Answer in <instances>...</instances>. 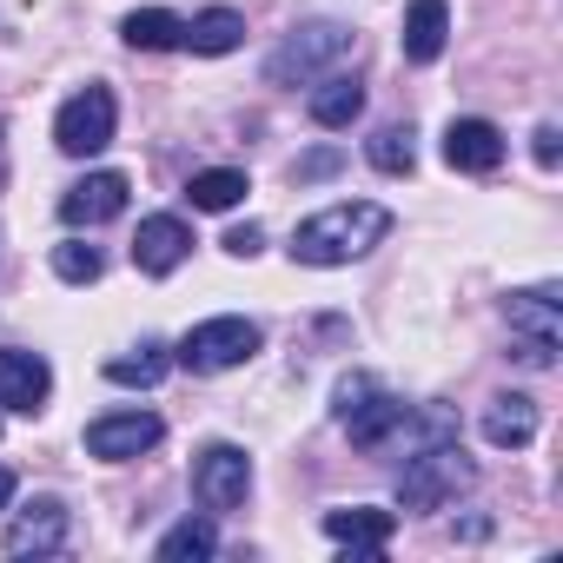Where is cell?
<instances>
[{"mask_svg": "<svg viewBox=\"0 0 563 563\" xmlns=\"http://www.w3.org/2000/svg\"><path fill=\"white\" fill-rule=\"evenodd\" d=\"M385 232H391V212L378 199H339L292 232V258L299 265H352L372 245H385Z\"/></svg>", "mask_w": 563, "mask_h": 563, "instance_id": "cell-1", "label": "cell"}, {"mask_svg": "<svg viewBox=\"0 0 563 563\" xmlns=\"http://www.w3.org/2000/svg\"><path fill=\"white\" fill-rule=\"evenodd\" d=\"M471 484H477V464L457 451V438H451V444H424V451H411V464L398 471V504H405V510H444V504H457Z\"/></svg>", "mask_w": 563, "mask_h": 563, "instance_id": "cell-2", "label": "cell"}, {"mask_svg": "<svg viewBox=\"0 0 563 563\" xmlns=\"http://www.w3.org/2000/svg\"><path fill=\"white\" fill-rule=\"evenodd\" d=\"M352 47H358L352 27H339V21H312V27H299L286 47L265 60V80H272V87H312V80H325L339 60H352Z\"/></svg>", "mask_w": 563, "mask_h": 563, "instance_id": "cell-3", "label": "cell"}, {"mask_svg": "<svg viewBox=\"0 0 563 563\" xmlns=\"http://www.w3.org/2000/svg\"><path fill=\"white\" fill-rule=\"evenodd\" d=\"M258 345H265V332H258L252 319H206V325H192V332L173 345V365H186L192 378H219V372L258 358Z\"/></svg>", "mask_w": 563, "mask_h": 563, "instance_id": "cell-4", "label": "cell"}, {"mask_svg": "<svg viewBox=\"0 0 563 563\" xmlns=\"http://www.w3.org/2000/svg\"><path fill=\"white\" fill-rule=\"evenodd\" d=\"M510 339H517V365L530 372H550L556 365V339H563V299L556 286H537V292H510Z\"/></svg>", "mask_w": 563, "mask_h": 563, "instance_id": "cell-5", "label": "cell"}, {"mask_svg": "<svg viewBox=\"0 0 563 563\" xmlns=\"http://www.w3.org/2000/svg\"><path fill=\"white\" fill-rule=\"evenodd\" d=\"M113 120H120L113 93H107V87H80V93L54 113V146H60L67 159H93V153L113 146Z\"/></svg>", "mask_w": 563, "mask_h": 563, "instance_id": "cell-6", "label": "cell"}, {"mask_svg": "<svg viewBox=\"0 0 563 563\" xmlns=\"http://www.w3.org/2000/svg\"><path fill=\"white\" fill-rule=\"evenodd\" d=\"M192 497L206 510H239L252 497V457L239 444H206L192 464Z\"/></svg>", "mask_w": 563, "mask_h": 563, "instance_id": "cell-7", "label": "cell"}, {"mask_svg": "<svg viewBox=\"0 0 563 563\" xmlns=\"http://www.w3.org/2000/svg\"><path fill=\"white\" fill-rule=\"evenodd\" d=\"M159 438H166V424H159L153 411H107V418L87 424V457L126 464V457H146Z\"/></svg>", "mask_w": 563, "mask_h": 563, "instance_id": "cell-8", "label": "cell"}, {"mask_svg": "<svg viewBox=\"0 0 563 563\" xmlns=\"http://www.w3.org/2000/svg\"><path fill=\"white\" fill-rule=\"evenodd\" d=\"M126 192H133L126 173H87V179H74L60 192V219L67 225H107V219L126 212Z\"/></svg>", "mask_w": 563, "mask_h": 563, "instance_id": "cell-9", "label": "cell"}, {"mask_svg": "<svg viewBox=\"0 0 563 563\" xmlns=\"http://www.w3.org/2000/svg\"><path fill=\"white\" fill-rule=\"evenodd\" d=\"M186 252H192V225H186L179 212H153V219H140V232H133V265H140L146 278L179 272Z\"/></svg>", "mask_w": 563, "mask_h": 563, "instance_id": "cell-10", "label": "cell"}, {"mask_svg": "<svg viewBox=\"0 0 563 563\" xmlns=\"http://www.w3.org/2000/svg\"><path fill=\"white\" fill-rule=\"evenodd\" d=\"M405 418H411V405H398L391 391H378V385H372V391L339 418V424L352 431V444H358V451H385V444H398V438H405Z\"/></svg>", "mask_w": 563, "mask_h": 563, "instance_id": "cell-11", "label": "cell"}, {"mask_svg": "<svg viewBox=\"0 0 563 563\" xmlns=\"http://www.w3.org/2000/svg\"><path fill=\"white\" fill-rule=\"evenodd\" d=\"M67 530H74L67 504H60V497H34V504L8 523V550H14V556H54V550L67 543Z\"/></svg>", "mask_w": 563, "mask_h": 563, "instance_id": "cell-12", "label": "cell"}, {"mask_svg": "<svg viewBox=\"0 0 563 563\" xmlns=\"http://www.w3.org/2000/svg\"><path fill=\"white\" fill-rule=\"evenodd\" d=\"M391 530H398V517H391V510H372V504L325 510V537H332V543H345V563H365V556H378V550L391 543Z\"/></svg>", "mask_w": 563, "mask_h": 563, "instance_id": "cell-13", "label": "cell"}, {"mask_svg": "<svg viewBox=\"0 0 563 563\" xmlns=\"http://www.w3.org/2000/svg\"><path fill=\"white\" fill-rule=\"evenodd\" d=\"M54 391V372L41 352H0V411H41Z\"/></svg>", "mask_w": 563, "mask_h": 563, "instance_id": "cell-14", "label": "cell"}, {"mask_svg": "<svg viewBox=\"0 0 563 563\" xmlns=\"http://www.w3.org/2000/svg\"><path fill=\"white\" fill-rule=\"evenodd\" d=\"M444 159H451V173H497L504 166V133L490 120H451L444 126Z\"/></svg>", "mask_w": 563, "mask_h": 563, "instance_id": "cell-15", "label": "cell"}, {"mask_svg": "<svg viewBox=\"0 0 563 563\" xmlns=\"http://www.w3.org/2000/svg\"><path fill=\"white\" fill-rule=\"evenodd\" d=\"M530 438H537V398L497 391V398L484 405V444H490V451H523Z\"/></svg>", "mask_w": 563, "mask_h": 563, "instance_id": "cell-16", "label": "cell"}, {"mask_svg": "<svg viewBox=\"0 0 563 563\" xmlns=\"http://www.w3.org/2000/svg\"><path fill=\"white\" fill-rule=\"evenodd\" d=\"M451 41V8L444 0H411V14H405V60L411 67H431Z\"/></svg>", "mask_w": 563, "mask_h": 563, "instance_id": "cell-17", "label": "cell"}, {"mask_svg": "<svg viewBox=\"0 0 563 563\" xmlns=\"http://www.w3.org/2000/svg\"><path fill=\"white\" fill-rule=\"evenodd\" d=\"M306 113H312L325 133H339V126H352V120L365 113V87H358L352 74H325V80H312V100H306Z\"/></svg>", "mask_w": 563, "mask_h": 563, "instance_id": "cell-18", "label": "cell"}, {"mask_svg": "<svg viewBox=\"0 0 563 563\" xmlns=\"http://www.w3.org/2000/svg\"><path fill=\"white\" fill-rule=\"evenodd\" d=\"M120 41L140 47V54H173V47H186V21L166 14V8H140V14L120 21Z\"/></svg>", "mask_w": 563, "mask_h": 563, "instance_id": "cell-19", "label": "cell"}, {"mask_svg": "<svg viewBox=\"0 0 563 563\" xmlns=\"http://www.w3.org/2000/svg\"><path fill=\"white\" fill-rule=\"evenodd\" d=\"M239 41H245V14H239V8H206V14L186 21V47H192V54H212V60H219V54H232Z\"/></svg>", "mask_w": 563, "mask_h": 563, "instance_id": "cell-20", "label": "cell"}, {"mask_svg": "<svg viewBox=\"0 0 563 563\" xmlns=\"http://www.w3.org/2000/svg\"><path fill=\"white\" fill-rule=\"evenodd\" d=\"M245 192H252V179H245L239 166H206V173H192V179H186L192 212H232Z\"/></svg>", "mask_w": 563, "mask_h": 563, "instance_id": "cell-21", "label": "cell"}, {"mask_svg": "<svg viewBox=\"0 0 563 563\" xmlns=\"http://www.w3.org/2000/svg\"><path fill=\"white\" fill-rule=\"evenodd\" d=\"M166 372H173V345H159V339H140V352L107 358V378L113 385H140V391H153Z\"/></svg>", "mask_w": 563, "mask_h": 563, "instance_id": "cell-22", "label": "cell"}, {"mask_svg": "<svg viewBox=\"0 0 563 563\" xmlns=\"http://www.w3.org/2000/svg\"><path fill=\"white\" fill-rule=\"evenodd\" d=\"M153 556H159V563H206V556H219V530H212L206 517H186V523H173V530L153 543Z\"/></svg>", "mask_w": 563, "mask_h": 563, "instance_id": "cell-23", "label": "cell"}, {"mask_svg": "<svg viewBox=\"0 0 563 563\" xmlns=\"http://www.w3.org/2000/svg\"><path fill=\"white\" fill-rule=\"evenodd\" d=\"M365 159H372L378 173H391V179H398V173H411V166H418V133H411V126H378V133L365 140Z\"/></svg>", "mask_w": 563, "mask_h": 563, "instance_id": "cell-24", "label": "cell"}, {"mask_svg": "<svg viewBox=\"0 0 563 563\" xmlns=\"http://www.w3.org/2000/svg\"><path fill=\"white\" fill-rule=\"evenodd\" d=\"M54 272L67 278V286H93V278L107 272V258H100V245H87V239H67V245H54Z\"/></svg>", "mask_w": 563, "mask_h": 563, "instance_id": "cell-25", "label": "cell"}, {"mask_svg": "<svg viewBox=\"0 0 563 563\" xmlns=\"http://www.w3.org/2000/svg\"><path fill=\"white\" fill-rule=\"evenodd\" d=\"M339 166H345V153H339V146H312V153L292 166V179H299V186H312V179H332Z\"/></svg>", "mask_w": 563, "mask_h": 563, "instance_id": "cell-26", "label": "cell"}, {"mask_svg": "<svg viewBox=\"0 0 563 563\" xmlns=\"http://www.w3.org/2000/svg\"><path fill=\"white\" fill-rule=\"evenodd\" d=\"M530 153H537V166H556V159H563V133L543 120V126L530 133Z\"/></svg>", "mask_w": 563, "mask_h": 563, "instance_id": "cell-27", "label": "cell"}, {"mask_svg": "<svg viewBox=\"0 0 563 563\" xmlns=\"http://www.w3.org/2000/svg\"><path fill=\"white\" fill-rule=\"evenodd\" d=\"M258 245H265L258 225H232V232H225V252H232V258H258Z\"/></svg>", "mask_w": 563, "mask_h": 563, "instance_id": "cell-28", "label": "cell"}, {"mask_svg": "<svg viewBox=\"0 0 563 563\" xmlns=\"http://www.w3.org/2000/svg\"><path fill=\"white\" fill-rule=\"evenodd\" d=\"M8 504H14V471L0 464V510H8Z\"/></svg>", "mask_w": 563, "mask_h": 563, "instance_id": "cell-29", "label": "cell"}, {"mask_svg": "<svg viewBox=\"0 0 563 563\" xmlns=\"http://www.w3.org/2000/svg\"><path fill=\"white\" fill-rule=\"evenodd\" d=\"M0 186H8V126H0Z\"/></svg>", "mask_w": 563, "mask_h": 563, "instance_id": "cell-30", "label": "cell"}]
</instances>
